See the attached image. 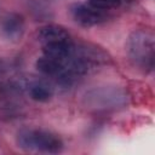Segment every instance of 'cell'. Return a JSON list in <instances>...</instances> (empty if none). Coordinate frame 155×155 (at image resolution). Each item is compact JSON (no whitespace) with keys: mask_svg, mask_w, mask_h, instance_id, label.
Returning a JSON list of instances; mask_svg holds the SVG:
<instances>
[{"mask_svg":"<svg viewBox=\"0 0 155 155\" xmlns=\"http://www.w3.org/2000/svg\"><path fill=\"white\" fill-rule=\"evenodd\" d=\"M17 144L19 148L30 151H41V153H58L62 150V140L53 133L36 130V128H25L18 132Z\"/></svg>","mask_w":155,"mask_h":155,"instance_id":"cell-1","label":"cell"},{"mask_svg":"<svg viewBox=\"0 0 155 155\" xmlns=\"http://www.w3.org/2000/svg\"><path fill=\"white\" fill-rule=\"evenodd\" d=\"M155 42L151 34L147 31H134L127 42V52L131 59L139 67L150 69L154 63Z\"/></svg>","mask_w":155,"mask_h":155,"instance_id":"cell-2","label":"cell"},{"mask_svg":"<svg viewBox=\"0 0 155 155\" xmlns=\"http://www.w3.org/2000/svg\"><path fill=\"white\" fill-rule=\"evenodd\" d=\"M44 54L53 58L59 62H64L68 59L73 52L75 51L71 41H63V42H56V44H50V45H44Z\"/></svg>","mask_w":155,"mask_h":155,"instance_id":"cell-6","label":"cell"},{"mask_svg":"<svg viewBox=\"0 0 155 155\" xmlns=\"http://www.w3.org/2000/svg\"><path fill=\"white\" fill-rule=\"evenodd\" d=\"M29 96L36 102H47L52 97V88L45 82H35L29 87Z\"/></svg>","mask_w":155,"mask_h":155,"instance_id":"cell-8","label":"cell"},{"mask_svg":"<svg viewBox=\"0 0 155 155\" xmlns=\"http://www.w3.org/2000/svg\"><path fill=\"white\" fill-rule=\"evenodd\" d=\"M73 18L76 23L84 27H92L97 25L105 21V16L101 10H97L90 5L79 4L71 8Z\"/></svg>","mask_w":155,"mask_h":155,"instance_id":"cell-3","label":"cell"},{"mask_svg":"<svg viewBox=\"0 0 155 155\" xmlns=\"http://www.w3.org/2000/svg\"><path fill=\"white\" fill-rule=\"evenodd\" d=\"M36 68L40 73L47 76H56L57 80L63 75L64 73V65L63 62L56 61L53 58H50L47 56H44L36 61Z\"/></svg>","mask_w":155,"mask_h":155,"instance_id":"cell-7","label":"cell"},{"mask_svg":"<svg viewBox=\"0 0 155 155\" xmlns=\"http://www.w3.org/2000/svg\"><path fill=\"white\" fill-rule=\"evenodd\" d=\"M39 41L44 45H50V44H56V42H63V41H70L68 31L59 27V25H47L40 29L38 34Z\"/></svg>","mask_w":155,"mask_h":155,"instance_id":"cell-5","label":"cell"},{"mask_svg":"<svg viewBox=\"0 0 155 155\" xmlns=\"http://www.w3.org/2000/svg\"><path fill=\"white\" fill-rule=\"evenodd\" d=\"M122 0H88V5L97 10H111L121 5Z\"/></svg>","mask_w":155,"mask_h":155,"instance_id":"cell-9","label":"cell"},{"mask_svg":"<svg viewBox=\"0 0 155 155\" xmlns=\"http://www.w3.org/2000/svg\"><path fill=\"white\" fill-rule=\"evenodd\" d=\"M1 35L11 42H16L22 39L24 33V21L17 13L7 15L1 22Z\"/></svg>","mask_w":155,"mask_h":155,"instance_id":"cell-4","label":"cell"}]
</instances>
